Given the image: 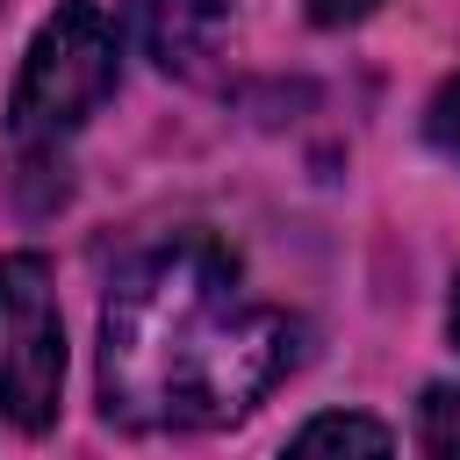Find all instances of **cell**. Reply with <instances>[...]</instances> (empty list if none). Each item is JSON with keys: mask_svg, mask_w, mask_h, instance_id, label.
I'll list each match as a JSON object with an SVG mask.
<instances>
[{"mask_svg": "<svg viewBox=\"0 0 460 460\" xmlns=\"http://www.w3.org/2000/svg\"><path fill=\"white\" fill-rule=\"evenodd\" d=\"M424 122H431V144L460 165V79H446V86L431 93V115H424Z\"/></svg>", "mask_w": 460, "mask_h": 460, "instance_id": "cell-7", "label": "cell"}, {"mask_svg": "<svg viewBox=\"0 0 460 460\" xmlns=\"http://www.w3.org/2000/svg\"><path fill=\"white\" fill-rule=\"evenodd\" d=\"M129 36L158 72H201L223 50L230 14L223 0H129Z\"/></svg>", "mask_w": 460, "mask_h": 460, "instance_id": "cell-4", "label": "cell"}, {"mask_svg": "<svg viewBox=\"0 0 460 460\" xmlns=\"http://www.w3.org/2000/svg\"><path fill=\"white\" fill-rule=\"evenodd\" d=\"M302 7H309L316 29H352V22H367L381 0H302Z\"/></svg>", "mask_w": 460, "mask_h": 460, "instance_id": "cell-8", "label": "cell"}, {"mask_svg": "<svg viewBox=\"0 0 460 460\" xmlns=\"http://www.w3.org/2000/svg\"><path fill=\"white\" fill-rule=\"evenodd\" d=\"M417 438H424V453L460 460V381L424 388V402H417Z\"/></svg>", "mask_w": 460, "mask_h": 460, "instance_id": "cell-6", "label": "cell"}, {"mask_svg": "<svg viewBox=\"0 0 460 460\" xmlns=\"http://www.w3.org/2000/svg\"><path fill=\"white\" fill-rule=\"evenodd\" d=\"M446 323H453V345H460V288H453V316Z\"/></svg>", "mask_w": 460, "mask_h": 460, "instance_id": "cell-9", "label": "cell"}, {"mask_svg": "<svg viewBox=\"0 0 460 460\" xmlns=\"http://www.w3.org/2000/svg\"><path fill=\"white\" fill-rule=\"evenodd\" d=\"M295 453H388L395 446V431L388 424H374V417H309L295 438H288Z\"/></svg>", "mask_w": 460, "mask_h": 460, "instance_id": "cell-5", "label": "cell"}, {"mask_svg": "<svg viewBox=\"0 0 460 460\" xmlns=\"http://www.w3.org/2000/svg\"><path fill=\"white\" fill-rule=\"evenodd\" d=\"M115 72H122V36L101 7L86 0H65L36 36H29V58H22V79L7 93V129L22 151H58L108 93H115Z\"/></svg>", "mask_w": 460, "mask_h": 460, "instance_id": "cell-2", "label": "cell"}, {"mask_svg": "<svg viewBox=\"0 0 460 460\" xmlns=\"http://www.w3.org/2000/svg\"><path fill=\"white\" fill-rule=\"evenodd\" d=\"M295 338L208 237L158 244L101 302V410L129 431L230 424L295 367Z\"/></svg>", "mask_w": 460, "mask_h": 460, "instance_id": "cell-1", "label": "cell"}, {"mask_svg": "<svg viewBox=\"0 0 460 460\" xmlns=\"http://www.w3.org/2000/svg\"><path fill=\"white\" fill-rule=\"evenodd\" d=\"M65 388V323L50 295V266L36 252L0 259V417L43 431Z\"/></svg>", "mask_w": 460, "mask_h": 460, "instance_id": "cell-3", "label": "cell"}]
</instances>
